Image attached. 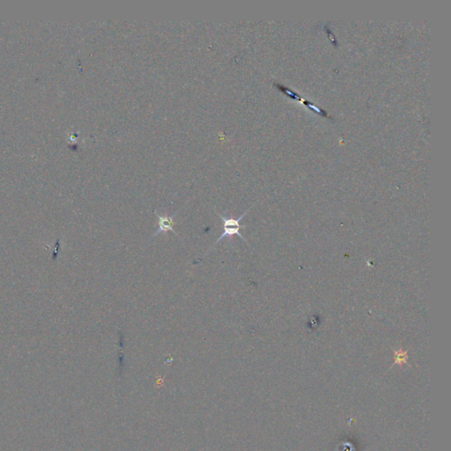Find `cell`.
I'll list each match as a JSON object with an SVG mask.
<instances>
[{"instance_id": "obj_2", "label": "cell", "mask_w": 451, "mask_h": 451, "mask_svg": "<svg viewBox=\"0 0 451 451\" xmlns=\"http://www.w3.org/2000/svg\"><path fill=\"white\" fill-rule=\"evenodd\" d=\"M154 214L158 218L159 226L157 230H156V232L154 233V237L157 236L159 233H162V232H168V231H171V232L177 234V232L173 229V226L175 224L173 222V219L176 217V215H170V216H169V215H158L155 211H154Z\"/></svg>"}, {"instance_id": "obj_1", "label": "cell", "mask_w": 451, "mask_h": 451, "mask_svg": "<svg viewBox=\"0 0 451 451\" xmlns=\"http://www.w3.org/2000/svg\"><path fill=\"white\" fill-rule=\"evenodd\" d=\"M217 212V211H216ZM248 210L245 211L244 214L243 215H241L239 218L237 219H228L224 217L223 215H221L220 213L217 212V215H218L219 217L222 219V222H223V225H224V232L222 233V235L219 237L218 240L215 241V244L212 246V248H214L215 247V245H217V243H219L220 241H222V239H224L225 237L226 236H233V235H238V236L240 237L241 239H242L243 241L246 242V243H248V241L247 240L245 239L244 237L241 235V233H240V229L241 228H243L245 227V226H242L240 224V222H241V219L244 217L245 215H247V213H248Z\"/></svg>"}]
</instances>
